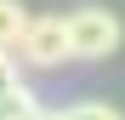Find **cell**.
<instances>
[{"label": "cell", "mask_w": 125, "mask_h": 120, "mask_svg": "<svg viewBox=\"0 0 125 120\" xmlns=\"http://www.w3.org/2000/svg\"><path fill=\"white\" fill-rule=\"evenodd\" d=\"M62 29H68V63H102L125 46V23L108 6H74Z\"/></svg>", "instance_id": "obj_1"}, {"label": "cell", "mask_w": 125, "mask_h": 120, "mask_svg": "<svg viewBox=\"0 0 125 120\" xmlns=\"http://www.w3.org/2000/svg\"><path fill=\"white\" fill-rule=\"evenodd\" d=\"M11 57L29 63V69H62V63H68V29H62V17L57 12L34 17L29 12V29H23V40H17Z\"/></svg>", "instance_id": "obj_2"}, {"label": "cell", "mask_w": 125, "mask_h": 120, "mask_svg": "<svg viewBox=\"0 0 125 120\" xmlns=\"http://www.w3.org/2000/svg\"><path fill=\"white\" fill-rule=\"evenodd\" d=\"M23 29H29V6L23 0H0V52H17Z\"/></svg>", "instance_id": "obj_3"}, {"label": "cell", "mask_w": 125, "mask_h": 120, "mask_svg": "<svg viewBox=\"0 0 125 120\" xmlns=\"http://www.w3.org/2000/svg\"><path fill=\"white\" fill-rule=\"evenodd\" d=\"M51 120H125V109H119V103H102V97H85V103L57 109Z\"/></svg>", "instance_id": "obj_4"}, {"label": "cell", "mask_w": 125, "mask_h": 120, "mask_svg": "<svg viewBox=\"0 0 125 120\" xmlns=\"http://www.w3.org/2000/svg\"><path fill=\"white\" fill-rule=\"evenodd\" d=\"M17 86H23V74H17V57H11V52H0V103H6Z\"/></svg>", "instance_id": "obj_5"}]
</instances>
